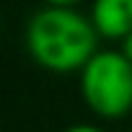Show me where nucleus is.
Returning <instances> with one entry per match:
<instances>
[{
	"mask_svg": "<svg viewBox=\"0 0 132 132\" xmlns=\"http://www.w3.org/2000/svg\"><path fill=\"white\" fill-rule=\"evenodd\" d=\"M65 132H104V129H98V127H93V124H73V127H68Z\"/></svg>",
	"mask_w": 132,
	"mask_h": 132,
	"instance_id": "nucleus-6",
	"label": "nucleus"
},
{
	"mask_svg": "<svg viewBox=\"0 0 132 132\" xmlns=\"http://www.w3.org/2000/svg\"><path fill=\"white\" fill-rule=\"evenodd\" d=\"M80 96L98 119H122L132 111V62L114 49L96 52L80 70Z\"/></svg>",
	"mask_w": 132,
	"mask_h": 132,
	"instance_id": "nucleus-2",
	"label": "nucleus"
},
{
	"mask_svg": "<svg viewBox=\"0 0 132 132\" xmlns=\"http://www.w3.org/2000/svg\"><path fill=\"white\" fill-rule=\"evenodd\" d=\"M88 18L98 36L122 42L132 34V0H93Z\"/></svg>",
	"mask_w": 132,
	"mask_h": 132,
	"instance_id": "nucleus-3",
	"label": "nucleus"
},
{
	"mask_svg": "<svg viewBox=\"0 0 132 132\" xmlns=\"http://www.w3.org/2000/svg\"><path fill=\"white\" fill-rule=\"evenodd\" d=\"M98 34L88 16L75 8L44 5L26 23V52L39 68L68 75L80 73L98 52Z\"/></svg>",
	"mask_w": 132,
	"mask_h": 132,
	"instance_id": "nucleus-1",
	"label": "nucleus"
},
{
	"mask_svg": "<svg viewBox=\"0 0 132 132\" xmlns=\"http://www.w3.org/2000/svg\"><path fill=\"white\" fill-rule=\"evenodd\" d=\"M119 52H122V54L132 62V34H127V36L122 39V49H119Z\"/></svg>",
	"mask_w": 132,
	"mask_h": 132,
	"instance_id": "nucleus-5",
	"label": "nucleus"
},
{
	"mask_svg": "<svg viewBox=\"0 0 132 132\" xmlns=\"http://www.w3.org/2000/svg\"><path fill=\"white\" fill-rule=\"evenodd\" d=\"M80 0H44V5H52V8H75Z\"/></svg>",
	"mask_w": 132,
	"mask_h": 132,
	"instance_id": "nucleus-4",
	"label": "nucleus"
}]
</instances>
